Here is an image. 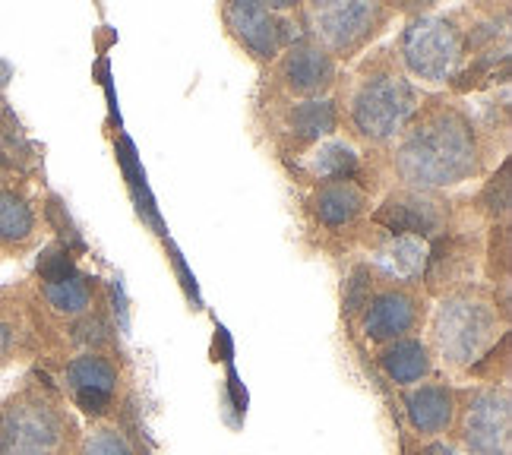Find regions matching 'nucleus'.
Masks as SVG:
<instances>
[{
  "label": "nucleus",
  "mask_w": 512,
  "mask_h": 455,
  "mask_svg": "<svg viewBox=\"0 0 512 455\" xmlns=\"http://www.w3.org/2000/svg\"><path fill=\"white\" fill-rule=\"evenodd\" d=\"M399 168L408 181L424 187L459 184L475 171V143L459 114L440 111L408 136L399 152Z\"/></svg>",
  "instance_id": "nucleus-1"
},
{
  "label": "nucleus",
  "mask_w": 512,
  "mask_h": 455,
  "mask_svg": "<svg viewBox=\"0 0 512 455\" xmlns=\"http://www.w3.org/2000/svg\"><path fill=\"white\" fill-rule=\"evenodd\" d=\"M64 421L45 402H16L0 414V455H61Z\"/></svg>",
  "instance_id": "nucleus-2"
},
{
  "label": "nucleus",
  "mask_w": 512,
  "mask_h": 455,
  "mask_svg": "<svg viewBox=\"0 0 512 455\" xmlns=\"http://www.w3.org/2000/svg\"><path fill=\"white\" fill-rule=\"evenodd\" d=\"M415 108H418L415 89L405 79L377 76L361 89L358 102H354V124L370 140H386V136L405 127Z\"/></svg>",
  "instance_id": "nucleus-3"
},
{
  "label": "nucleus",
  "mask_w": 512,
  "mask_h": 455,
  "mask_svg": "<svg viewBox=\"0 0 512 455\" xmlns=\"http://www.w3.org/2000/svg\"><path fill=\"white\" fill-rule=\"evenodd\" d=\"M494 313L481 301L456 298L443 304L440 320H437V342L449 361H475V354L487 348L494 339Z\"/></svg>",
  "instance_id": "nucleus-4"
},
{
  "label": "nucleus",
  "mask_w": 512,
  "mask_h": 455,
  "mask_svg": "<svg viewBox=\"0 0 512 455\" xmlns=\"http://www.w3.org/2000/svg\"><path fill=\"white\" fill-rule=\"evenodd\" d=\"M459 32L443 19H424L405 35V57L415 73L427 79H443L459 61Z\"/></svg>",
  "instance_id": "nucleus-5"
},
{
  "label": "nucleus",
  "mask_w": 512,
  "mask_h": 455,
  "mask_svg": "<svg viewBox=\"0 0 512 455\" xmlns=\"http://www.w3.org/2000/svg\"><path fill=\"white\" fill-rule=\"evenodd\" d=\"M380 16V7L370 4H323L313 10V23L332 51H351L373 32Z\"/></svg>",
  "instance_id": "nucleus-6"
},
{
  "label": "nucleus",
  "mask_w": 512,
  "mask_h": 455,
  "mask_svg": "<svg viewBox=\"0 0 512 455\" xmlns=\"http://www.w3.org/2000/svg\"><path fill=\"white\" fill-rule=\"evenodd\" d=\"M465 440L475 455H506L509 452V402L506 395L484 392L468 408Z\"/></svg>",
  "instance_id": "nucleus-7"
},
{
  "label": "nucleus",
  "mask_w": 512,
  "mask_h": 455,
  "mask_svg": "<svg viewBox=\"0 0 512 455\" xmlns=\"http://www.w3.org/2000/svg\"><path fill=\"white\" fill-rule=\"evenodd\" d=\"M67 383L73 389V399L89 414H105L117 392V370L111 361L98 354H83L67 367Z\"/></svg>",
  "instance_id": "nucleus-8"
},
{
  "label": "nucleus",
  "mask_w": 512,
  "mask_h": 455,
  "mask_svg": "<svg viewBox=\"0 0 512 455\" xmlns=\"http://www.w3.org/2000/svg\"><path fill=\"white\" fill-rule=\"evenodd\" d=\"M228 23L234 35L256 54V57H272L285 42V23L275 19L269 7L260 4H234L228 7Z\"/></svg>",
  "instance_id": "nucleus-9"
},
{
  "label": "nucleus",
  "mask_w": 512,
  "mask_h": 455,
  "mask_svg": "<svg viewBox=\"0 0 512 455\" xmlns=\"http://www.w3.org/2000/svg\"><path fill=\"white\" fill-rule=\"evenodd\" d=\"M367 307L370 310L364 316V329L370 339H377V342L399 339V335H405L418 323V304L405 291H386L380 298H373V304Z\"/></svg>",
  "instance_id": "nucleus-10"
},
{
  "label": "nucleus",
  "mask_w": 512,
  "mask_h": 455,
  "mask_svg": "<svg viewBox=\"0 0 512 455\" xmlns=\"http://www.w3.org/2000/svg\"><path fill=\"white\" fill-rule=\"evenodd\" d=\"M377 219L392 228L396 234H430L440 228V212L433 203H424V200H415V196H408V200H389Z\"/></svg>",
  "instance_id": "nucleus-11"
},
{
  "label": "nucleus",
  "mask_w": 512,
  "mask_h": 455,
  "mask_svg": "<svg viewBox=\"0 0 512 455\" xmlns=\"http://www.w3.org/2000/svg\"><path fill=\"white\" fill-rule=\"evenodd\" d=\"M408 418L421 433H440L452 421V392L446 386H421L408 395Z\"/></svg>",
  "instance_id": "nucleus-12"
},
{
  "label": "nucleus",
  "mask_w": 512,
  "mask_h": 455,
  "mask_svg": "<svg viewBox=\"0 0 512 455\" xmlns=\"http://www.w3.org/2000/svg\"><path fill=\"white\" fill-rule=\"evenodd\" d=\"M285 79L298 92H317L332 83V57L310 45L294 48L285 61Z\"/></svg>",
  "instance_id": "nucleus-13"
},
{
  "label": "nucleus",
  "mask_w": 512,
  "mask_h": 455,
  "mask_svg": "<svg viewBox=\"0 0 512 455\" xmlns=\"http://www.w3.org/2000/svg\"><path fill=\"white\" fill-rule=\"evenodd\" d=\"M313 206H317V215L326 225H345V222H351L354 215L361 212L364 193L354 187L351 181H332V184H326L317 193Z\"/></svg>",
  "instance_id": "nucleus-14"
},
{
  "label": "nucleus",
  "mask_w": 512,
  "mask_h": 455,
  "mask_svg": "<svg viewBox=\"0 0 512 455\" xmlns=\"http://www.w3.org/2000/svg\"><path fill=\"white\" fill-rule=\"evenodd\" d=\"M380 361H383V370L389 373V380H396V383H418L430 370L427 348L415 339H405L386 348Z\"/></svg>",
  "instance_id": "nucleus-15"
},
{
  "label": "nucleus",
  "mask_w": 512,
  "mask_h": 455,
  "mask_svg": "<svg viewBox=\"0 0 512 455\" xmlns=\"http://www.w3.org/2000/svg\"><path fill=\"white\" fill-rule=\"evenodd\" d=\"M427 263V247L421 237H411V234H399L396 241H389L380 250V266L396 275V279H415V275L424 269Z\"/></svg>",
  "instance_id": "nucleus-16"
},
{
  "label": "nucleus",
  "mask_w": 512,
  "mask_h": 455,
  "mask_svg": "<svg viewBox=\"0 0 512 455\" xmlns=\"http://www.w3.org/2000/svg\"><path fill=\"white\" fill-rule=\"evenodd\" d=\"M32 228H35V215L23 196L13 190L0 193V241L23 244L32 237Z\"/></svg>",
  "instance_id": "nucleus-17"
},
{
  "label": "nucleus",
  "mask_w": 512,
  "mask_h": 455,
  "mask_svg": "<svg viewBox=\"0 0 512 455\" xmlns=\"http://www.w3.org/2000/svg\"><path fill=\"white\" fill-rule=\"evenodd\" d=\"M45 298L54 310H61V313H83L89 307V298H92V291H89V282L83 279V275H67V279L61 282H45Z\"/></svg>",
  "instance_id": "nucleus-18"
},
{
  "label": "nucleus",
  "mask_w": 512,
  "mask_h": 455,
  "mask_svg": "<svg viewBox=\"0 0 512 455\" xmlns=\"http://www.w3.org/2000/svg\"><path fill=\"white\" fill-rule=\"evenodd\" d=\"M291 127L301 140H320L336 127V108L329 102H304L291 111Z\"/></svg>",
  "instance_id": "nucleus-19"
},
{
  "label": "nucleus",
  "mask_w": 512,
  "mask_h": 455,
  "mask_svg": "<svg viewBox=\"0 0 512 455\" xmlns=\"http://www.w3.org/2000/svg\"><path fill=\"white\" fill-rule=\"evenodd\" d=\"M358 168V155H354L345 143H329L313 158V171L326 181H345V177Z\"/></svg>",
  "instance_id": "nucleus-20"
},
{
  "label": "nucleus",
  "mask_w": 512,
  "mask_h": 455,
  "mask_svg": "<svg viewBox=\"0 0 512 455\" xmlns=\"http://www.w3.org/2000/svg\"><path fill=\"white\" fill-rule=\"evenodd\" d=\"M83 455H133V446L127 443L124 433L117 430H98L86 440Z\"/></svg>",
  "instance_id": "nucleus-21"
},
{
  "label": "nucleus",
  "mask_w": 512,
  "mask_h": 455,
  "mask_svg": "<svg viewBox=\"0 0 512 455\" xmlns=\"http://www.w3.org/2000/svg\"><path fill=\"white\" fill-rule=\"evenodd\" d=\"M367 304H370V272L358 269V272L351 275V282L345 285V310L358 313Z\"/></svg>",
  "instance_id": "nucleus-22"
},
{
  "label": "nucleus",
  "mask_w": 512,
  "mask_h": 455,
  "mask_svg": "<svg viewBox=\"0 0 512 455\" xmlns=\"http://www.w3.org/2000/svg\"><path fill=\"white\" fill-rule=\"evenodd\" d=\"M7 348H10V329L0 323V358L7 354Z\"/></svg>",
  "instance_id": "nucleus-23"
},
{
  "label": "nucleus",
  "mask_w": 512,
  "mask_h": 455,
  "mask_svg": "<svg viewBox=\"0 0 512 455\" xmlns=\"http://www.w3.org/2000/svg\"><path fill=\"white\" fill-rule=\"evenodd\" d=\"M427 455H452V452H449L446 446H433V449H430Z\"/></svg>",
  "instance_id": "nucleus-24"
}]
</instances>
